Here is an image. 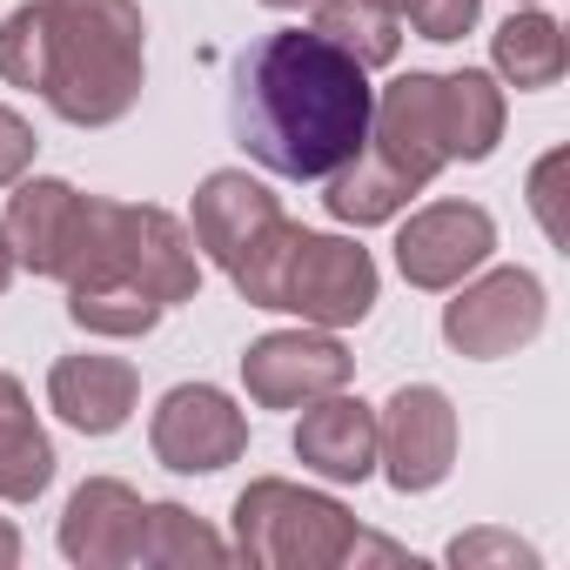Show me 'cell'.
Segmentation results:
<instances>
[{"label":"cell","instance_id":"cell-16","mask_svg":"<svg viewBox=\"0 0 570 570\" xmlns=\"http://www.w3.org/2000/svg\"><path fill=\"white\" fill-rule=\"evenodd\" d=\"M296 456H303V470H316L330 483H363L376 470V410L363 396H343V390L303 403Z\"/></svg>","mask_w":570,"mask_h":570},{"label":"cell","instance_id":"cell-27","mask_svg":"<svg viewBox=\"0 0 570 570\" xmlns=\"http://www.w3.org/2000/svg\"><path fill=\"white\" fill-rule=\"evenodd\" d=\"M14 563H21V530L0 517V570H14Z\"/></svg>","mask_w":570,"mask_h":570},{"label":"cell","instance_id":"cell-12","mask_svg":"<svg viewBox=\"0 0 570 570\" xmlns=\"http://www.w3.org/2000/svg\"><path fill=\"white\" fill-rule=\"evenodd\" d=\"M0 228H8L21 268L68 282L81 268V248H88V195L75 181H55V175L14 181V202H8V222Z\"/></svg>","mask_w":570,"mask_h":570},{"label":"cell","instance_id":"cell-4","mask_svg":"<svg viewBox=\"0 0 570 570\" xmlns=\"http://www.w3.org/2000/svg\"><path fill=\"white\" fill-rule=\"evenodd\" d=\"M68 282L135 289V296L175 309V303H195V289H202V255H195V235L168 208L88 195V248Z\"/></svg>","mask_w":570,"mask_h":570},{"label":"cell","instance_id":"cell-1","mask_svg":"<svg viewBox=\"0 0 570 570\" xmlns=\"http://www.w3.org/2000/svg\"><path fill=\"white\" fill-rule=\"evenodd\" d=\"M370 68L330 48L316 28L262 35L228 81V135L268 175L323 181L370 141Z\"/></svg>","mask_w":570,"mask_h":570},{"label":"cell","instance_id":"cell-28","mask_svg":"<svg viewBox=\"0 0 570 570\" xmlns=\"http://www.w3.org/2000/svg\"><path fill=\"white\" fill-rule=\"evenodd\" d=\"M14 268H21V262H14V242H8V228H0V296H8V282H14Z\"/></svg>","mask_w":570,"mask_h":570},{"label":"cell","instance_id":"cell-2","mask_svg":"<svg viewBox=\"0 0 570 570\" xmlns=\"http://www.w3.org/2000/svg\"><path fill=\"white\" fill-rule=\"evenodd\" d=\"M0 81L35 88L68 128H115L148 81L135 0H28L0 21Z\"/></svg>","mask_w":570,"mask_h":570},{"label":"cell","instance_id":"cell-10","mask_svg":"<svg viewBox=\"0 0 570 570\" xmlns=\"http://www.w3.org/2000/svg\"><path fill=\"white\" fill-rule=\"evenodd\" d=\"M497 248V222L476 202H430L403 222L396 235V268L410 289H456L463 275H476Z\"/></svg>","mask_w":570,"mask_h":570},{"label":"cell","instance_id":"cell-24","mask_svg":"<svg viewBox=\"0 0 570 570\" xmlns=\"http://www.w3.org/2000/svg\"><path fill=\"white\" fill-rule=\"evenodd\" d=\"M450 563L456 570H483V563H503V570H537V550L517 543L510 530H463L450 543Z\"/></svg>","mask_w":570,"mask_h":570},{"label":"cell","instance_id":"cell-18","mask_svg":"<svg viewBox=\"0 0 570 570\" xmlns=\"http://www.w3.org/2000/svg\"><path fill=\"white\" fill-rule=\"evenodd\" d=\"M330 188H323V208L336 215V222H350V228H376V222H396L403 208H410V195H423L383 148H356L336 175H323Z\"/></svg>","mask_w":570,"mask_h":570},{"label":"cell","instance_id":"cell-17","mask_svg":"<svg viewBox=\"0 0 570 570\" xmlns=\"http://www.w3.org/2000/svg\"><path fill=\"white\" fill-rule=\"evenodd\" d=\"M55 483V443L21 390V376L0 370V503H35Z\"/></svg>","mask_w":570,"mask_h":570},{"label":"cell","instance_id":"cell-21","mask_svg":"<svg viewBox=\"0 0 570 570\" xmlns=\"http://www.w3.org/2000/svg\"><path fill=\"white\" fill-rule=\"evenodd\" d=\"M316 35L343 48L356 68H390L403 48V21L376 0H316Z\"/></svg>","mask_w":570,"mask_h":570},{"label":"cell","instance_id":"cell-14","mask_svg":"<svg viewBox=\"0 0 570 570\" xmlns=\"http://www.w3.org/2000/svg\"><path fill=\"white\" fill-rule=\"evenodd\" d=\"M282 222V202L268 195V181H255L248 168H215L202 188H195V248L228 275L268 228Z\"/></svg>","mask_w":570,"mask_h":570},{"label":"cell","instance_id":"cell-5","mask_svg":"<svg viewBox=\"0 0 570 570\" xmlns=\"http://www.w3.org/2000/svg\"><path fill=\"white\" fill-rule=\"evenodd\" d=\"M356 537L363 523L336 497L289 476H255L235 497V557L255 570H336L350 563Z\"/></svg>","mask_w":570,"mask_h":570},{"label":"cell","instance_id":"cell-19","mask_svg":"<svg viewBox=\"0 0 570 570\" xmlns=\"http://www.w3.org/2000/svg\"><path fill=\"white\" fill-rule=\"evenodd\" d=\"M490 61L510 88H557L563 81V28L550 14H510L490 41Z\"/></svg>","mask_w":570,"mask_h":570},{"label":"cell","instance_id":"cell-20","mask_svg":"<svg viewBox=\"0 0 570 570\" xmlns=\"http://www.w3.org/2000/svg\"><path fill=\"white\" fill-rule=\"evenodd\" d=\"M443 108H450L456 161H490L503 141V88L483 68H456V75H443Z\"/></svg>","mask_w":570,"mask_h":570},{"label":"cell","instance_id":"cell-23","mask_svg":"<svg viewBox=\"0 0 570 570\" xmlns=\"http://www.w3.org/2000/svg\"><path fill=\"white\" fill-rule=\"evenodd\" d=\"M376 8L410 21L423 41H463L476 28V14H483V0H376Z\"/></svg>","mask_w":570,"mask_h":570},{"label":"cell","instance_id":"cell-29","mask_svg":"<svg viewBox=\"0 0 570 570\" xmlns=\"http://www.w3.org/2000/svg\"><path fill=\"white\" fill-rule=\"evenodd\" d=\"M262 8H275V14H296V8H316V0H262Z\"/></svg>","mask_w":570,"mask_h":570},{"label":"cell","instance_id":"cell-15","mask_svg":"<svg viewBox=\"0 0 570 570\" xmlns=\"http://www.w3.org/2000/svg\"><path fill=\"white\" fill-rule=\"evenodd\" d=\"M141 376L121 356H61L48 370V410L81 436H115L135 416Z\"/></svg>","mask_w":570,"mask_h":570},{"label":"cell","instance_id":"cell-9","mask_svg":"<svg viewBox=\"0 0 570 570\" xmlns=\"http://www.w3.org/2000/svg\"><path fill=\"white\" fill-rule=\"evenodd\" d=\"M350 370L356 356L330 330H275V336H255L242 356L248 403L262 410H303L330 390H350Z\"/></svg>","mask_w":570,"mask_h":570},{"label":"cell","instance_id":"cell-6","mask_svg":"<svg viewBox=\"0 0 570 570\" xmlns=\"http://www.w3.org/2000/svg\"><path fill=\"white\" fill-rule=\"evenodd\" d=\"M543 282L530 268H490L476 282H456V303L443 309V343L470 363H497L517 356L523 343L543 336Z\"/></svg>","mask_w":570,"mask_h":570},{"label":"cell","instance_id":"cell-3","mask_svg":"<svg viewBox=\"0 0 570 570\" xmlns=\"http://www.w3.org/2000/svg\"><path fill=\"white\" fill-rule=\"evenodd\" d=\"M228 282L248 309H289L316 330H350L376 309V255L343 235L296 228L289 215L228 268Z\"/></svg>","mask_w":570,"mask_h":570},{"label":"cell","instance_id":"cell-11","mask_svg":"<svg viewBox=\"0 0 570 570\" xmlns=\"http://www.w3.org/2000/svg\"><path fill=\"white\" fill-rule=\"evenodd\" d=\"M370 148H383L416 188H430L456 148H450V108H443V75H396L376 108H370Z\"/></svg>","mask_w":570,"mask_h":570},{"label":"cell","instance_id":"cell-8","mask_svg":"<svg viewBox=\"0 0 570 570\" xmlns=\"http://www.w3.org/2000/svg\"><path fill=\"white\" fill-rule=\"evenodd\" d=\"M376 463L403 497L436 490L456 470V403L436 383H403L376 416Z\"/></svg>","mask_w":570,"mask_h":570},{"label":"cell","instance_id":"cell-22","mask_svg":"<svg viewBox=\"0 0 570 570\" xmlns=\"http://www.w3.org/2000/svg\"><path fill=\"white\" fill-rule=\"evenodd\" d=\"M235 543H222L202 517H188L181 503H148V523H141V563H161V570H215L228 563Z\"/></svg>","mask_w":570,"mask_h":570},{"label":"cell","instance_id":"cell-13","mask_svg":"<svg viewBox=\"0 0 570 570\" xmlns=\"http://www.w3.org/2000/svg\"><path fill=\"white\" fill-rule=\"evenodd\" d=\"M141 523H148L141 490H128L121 476H88L61 510V557L81 570L141 563Z\"/></svg>","mask_w":570,"mask_h":570},{"label":"cell","instance_id":"cell-26","mask_svg":"<svg viewBox=\"0 0 570 570\" xmlns=\"http://www.w3.org/2000/svg\"><path fill=\"white\" fill-rule=\"evenodd\" d=\"M35 148H41L35 128H28L14 108H0V188H14V181L35 168Z\"/></svg>","mask_w":570,"mask_h":570},{"label":"cell","instance_id":"cell-7","mask_svg":"<svg viewBox=\"0 0 570 570\" xmlns=\"http://www.w3.org/2000/svg\"><path fill=\"white\" fill-rule=\"evenodd\" d=\"M148 450L161 470L175 476H215L228 463H242L248 450V416L215 390V383H181L155 403V423H148Z\"/></svg>","mask_w":570,"mask_h":570},{"label":"cell","instance_id":"cell-25","mask_svg":"<svg viewBox=\"0 0 570 570\" xmlns=\"http://www.w3.org/2000/svg\"><path fill=\"white\" fill-rule=\"evenodd\" d=\"M570 175V148H550L537 168H530V208H537V222H543V235L563 248L570 242V222H563V195H557V181Z\"/></svg>","mask_w":570,"mask_h":570}]
</instances>
